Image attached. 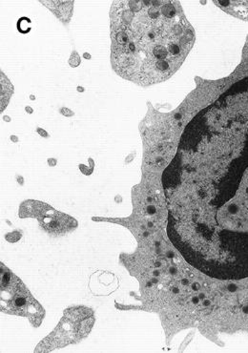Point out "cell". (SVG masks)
Listing matches in <instances>:
<instances>
[{"label": "cell", "instance_id": "6da1fadb", "mask_svg": "<svg viewBox=\"0 0 248 353\" xmlns=\"http://www.w3.org/2000/svg\"><path fill=\"white\" fill-rule=\"evenodd\" d=\"M248 168V78L230 87L183 134L163 174L168 208L207 228L239 192Z\"/></svg>", "mask_w": 248, "mask_h": 353}, {"label": "cell", "instance_id": "7a4b0ae2", "mask_svg": "<svg viewBox=\"0 0 248 353\" xmlns=\"http://www.w3.org/2000/svg\"><path fill=\"white\" fill-rule=\"evenodd\" d=\"M111 39L116 72L152 85L180 68L195 33L177 1H118L112 5Z\"/></svg>", "mask_w": 248, "mask_h": 353}, {"label": "cell", "instance_id": "3957f363", "mask_svg": "<svg viewBox=\"0 0 248 353\" xmlns=\"http://www.w3.org/2000/svg\"><path fill=\"white\" fill-rule=\"evenodd\" d=\"M1 312L28 318L39 327L43 319V310L16 275L1 265Z\"/></svg>", "mask_w": 248, "mask_h": 353}, {"label": "cell", "instance_id": "277c9868", "mask_svg": "<svg viewBox=\"0 0 248 353\" xmlns=\"http://www.w3.org/2000/svg\"><path fill=\"white\" fill-rule=\"evenodd\" d=\"M94 321L93 312L89 308H69L64 312V316L54 332L39 344L36 352H48L79 342L90 332Z\"/></svg>", "mask_w": 248, "mask_h": 353}, {"label": "cell", "instance_id": "5b68a950", "mask_svg": "<svg viewBox=\"0 0 248 353\" xmlns=\"http://www.w3.org/2000/svg\"><path fill=\"white\" fill-rule=\"evenodd\" d=\"M21 217H34L48 232L52 234H64L74 230L76 222L70 216L58 212L51 206L39 201H27L21 208Z\"/></svg>", "mask_w": 248, "mask_h": 353}, {"label": "cell", "instance_id": "8992f818", "mask_svg": "<svg viewBox=\"0 0 248 353\" xmlns=\"http://www.w3.org/2000/svg\"><path fill=\"white\" fill-rule=\"evenodd\" d=\"M136 214L141 219V225L149 228L158 223L163 214L161 199L152 190L145 191L141 194L136 205Z\"/></svg>", "mask_w": 248, "mask_h": 353}, {"label": "cell", "instance_id": "52a82bcc", "mask_svg": "<svg viewBox=\"0 0 248 353\" xmlns=\"http://www.w3.org/2000/svg\"><path fill=\"white\" fill-rule=\"evenodd\" d=\"M214 3L227 14L248 21V1H214Z\"/></svg>", "mask_w": 248, "mask_h": 353}, {"label": "cell", "instance_id": "ba28073f", "mask_svg": "<svg viewBox=\"0 0 248 353\" xmlns=\"http://www.w3.org/2000/svg\"><path fill=\"white\" fill-rule=\"evenodd\" d=\"M81 64V59L78 54L74 53L70 59V65L73 67L79 66Z\"/></svg>", "mask_w": 248, "mask_h": 353}, {"label": "cell", "instance_id": "9c48e42d", "mask_svg": "<svg viewBox=\"0 0 248 353\" xmlns=\"http://www.w3.org/2000/svg\"><path fill=\"white\" fill-rule=\"evenodd\" d=\"M61 113L64 114V115L67 117H70L73 115V113H72V112L70 110H68V109L67 108L62 109Z\"/></svg>", "mask_w": 248, "mask_h": 353}, {"label": "cell", "instance_id": "30bf717a", "mask_svg": "<svg viewBox=\"0 0 248 353\" xmlns=\"http://www.w3.org/2000/svg\"><path fill=\"white\" fill-rule=\"evenodd\" d=\"M27 110H28L30 112V113H32V112H33V111L31 110V109H30V107H27L26 111Z\"/></svg>", "mask_w": 248, "mask_h": 353}]
</instances>
